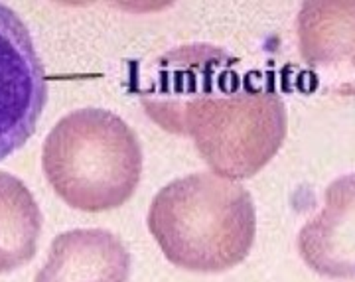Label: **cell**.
<instances>
[{
	"label": "cell",
	"mask_w": 355,
	"mask_h": 282,
	"mask_svg": "<svg viewBox=\"0 0 355 282\" xmlns=\"http://www.w3.org/2000/svg\"><path fill=\"white\" fill-rule=\"evenodd\" d=\"M44 174L65 204L99 213L137 192L142 150L135 130L107 109L87 107L51 128L42 150Z\"/></svg>",
	"instance_id": "cell-2"
},
{
	"label": "cell",
	"mask_w": 355,
	"mask_h": 282,
	"mask_svg": "<svg viewBox=\"0 0 355 282\" xmlns=\"http://www.w3.org/2000/svg\"><path fill=\"white\" fill-rule=\"evenodd\" d=\"M148 229L178 269L223 272L249 255L257 211L251 193L237 182L203 172L174 179L156 193Z\"/></svg>",
	"instance_id": "cell-1"
},
{
	"label": "cell",
	"mask_w": 355,
	"mask_h": 282,
	"mask_svg": "<svg viewBox=\"0 0 355 282\" xmlns=\"http://www.w3.org/2000/svg\"><path fill=\"white\" fill-rule=\"evenodd\" d=\"M298 253L308 269L336 281H355V174L334 179L324 205L298 233Z\"/></svg>",
	"instance_id": "cell-5"
},
{
	"label": "cell",
	"mask_w": 355,
	"mask_h": 282,
	"mask_svg": "<svg viewBox=\"0 0 355 282\" xmlns=\"http://www.w3.org/2000/svg\"><path fill=\"white\" fill-rule=\"evenodd\" d=\"M48 79L24 20L0 2V162L36 132Z\"/></svg>",
	"instance_id": "cell-3"
},
{
	"label": "cell",
	"mask_w": 355,
	"mask_h": 282,
	"mask_svg": "<svg viewBox=\"0 0 355 282\" xmlns=\"http://www.w3.org/2000/svg\"><path fill=\"white\" fill-rule=\"evenodd\" d=\"M130 253L107 229H73L50 245L34 282H128Z\"/></svg>",
	"instance_id": "cell-6"
},
{
	"label": "cell",
	"mask_w": 355,
	"mask_h": 282,
	"mask_svg": "<svg viewBox=\"0 0 355 282\" xmlns=\"http://www.w3.org/2000/svg\"><path fill=\"white\" fill-rule=\"evenodd\" d=\"M300 53L324 91L355 97V2H304Z\"/></svg>",
	"instance_id": "cell-4"
},
{
	"label": "cell",
	"mask_w": 355,
	"mask_h": 282,
	"mask_svg": "<svg viewBox=\"0 0 355 282\" xmlns=\"http://www.w3.org/2000/svg\"><path fill=\"white\" fill-rule=\"evenodd\" d=\"M42 211L22 179L0 172V274L30 263L38 251Z\"/></svg>",
	"instance_id": "cell-7"
}]
</instances>
